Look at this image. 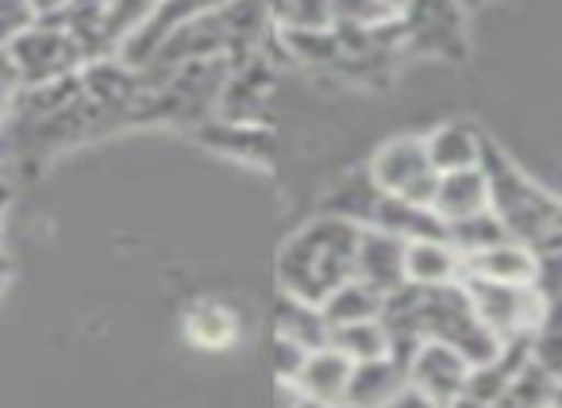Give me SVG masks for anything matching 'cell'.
Masks as SVG:
<instances>
[{"mask_svg": "<svg viewBox=\"0 0 562 408\" xmlns=\"http://www.w3.org/2000/svg\"><path fill=\"white\" fill-rule=\"evenodd\" d=\"M362 228L344 216H321L285 243L278 259V282L290 297L321 308L336 290H344L359 267Z\"/></svg>", "mask_w": 562, "mask_h": 408, "instance_id": "6da1fadb", "label": "cell"}, {"mask_svg": "<svg viewBox=\"0 0 562 408\" xmlns=\"http://www.w3.org/2000/svg\"><path fill=\"white\" fill-rule=\"evenodd\" d=\"M482 170H485V181H490L493 216L505 224L508 239H516V243L536 251L547 231H551L562 201L547 193V189H539L536 181H528V173L516 170L490 139L482 143Z\"/></svg>", "mask_w": 562, "mask_h": 408, "instance_id": "7a4b0ae2", "label": "cell"}, {"mask_svg": "<svg viewBox=\"0 0 562 408\" xmlns=\"http://www.w3.org/2000/svg\"><path fill=\"white\" fill-rule=\"evenodd\" d=\"M9 55L20 70V81H24L27 89L58 86V81L74 78V70L86 63L78 39L50 16H43L32 32L20 35L9 47Z\"/></svg>", "mask_w": 562, "mask_h": 408, "instance_id": "3957f363", "label": "cell"}, {"mask_svg": "<svg viewBox=\"0 0 562 408\" xmlns=\"http://www.w3.org/2000/svg\"><path fill=\"white\" fill-rule=\"evenodd\" d=\"M467 297L474 305L477 320L501 339H524L536 331L547 301L536 293V285H508V282H485V277H462Z\"/></svg>", "mask_w": 562, "mask_h": 408, "instance_id": "277c9868", "label": "cell"}, {"mask_svg": "<svg viewBox=\"0 0 562 408\" xmlns=\"http://www.w3.org/2000/svg\"><path fill=\"white\" fill-rule=\"evenodd\" d=\"M370 181L382 193L431 208L439 189V170L431 166L424 139H393L390 147L378 150L374 166H370Z\"/></svg>", "mask_w": 562, "mask_h": 408, "instance_id": "5b68a950", "label": "cell"}, {"mask_svg": "<svg viewBox=\"0 0 562 408\" xmlns=\"http://www.w3.org/2000/svg\"><path fill=\"white\" fill-rule=\"evenodd\" d=\"M462 4L459 0H408L401 12V39L413 43L416 50L431 55L462 58L467 50V27H462Z\"/></svg>", "mask_w": 562, "mask_h": 408, "instance_id": "8992f818", "label": "cell"}, {"mask_svg": "<svg viewBox=\"0 0 562 408\" xmlns=\"http://www.w3.org/2000/svg\"><path fill=\"white\" fill-rule=\"evenodd\" d=\"M470 362L462 359L454 347L447 343H420L408 362V385H416L420 393H428L436 405L451 408L459 400V393L467 389Z\"/></svg>", "mask_w": 562, "mask_h": 408, "instance_id": "52a82bcc", "label": "cell"}, {"mask_svg": "<svg viewBox=\"0 0 562 408\" xmlns=\"http://www.w3.org/2000/svg\"><path fill=\"white\" fill-rule=\"evenodd\" d=\"M405 251H408V239L390 236V231L362 228L355 277H362L367 285H374L378 293L390 297L393 290H401V285L408 282L405 277Z\"/></svg>", "mask_w": 562, "mask_h": 408, "instance_id": "ba28073f", "label": "cell"}, {"mask_svg": "<svg viewBox=\"0 0 562 408\" xmlns=\"http://www.w3.org/2000/svg\"><path fill=\"white\" fill-rule=\"evenodd\" d=\"M351 374H355V362L347 359L344 351H336V347L328 343V347H316V351L308 354L293 385H297L308 400H316V405L339 408L347 400Z\"/></svg>", "mask_w": 562, "mask_h": 408, "instance_id": "9c48e42d", "label": "cell"}, {"mask_svg": "<svg viewBox=\"0 0 562 408\" xmlns=\"http://www.w3.org/2000/svg\"><path fill=\"white\" fill-rule=\"evenodd\" d=\"M490 208V181H485L482 166H470V170L439 173L436 201H431V213L443 224H459L470 216L485 213Z\"/></svg>", "mask_w": 562, "mask_h": 408, "instance_id": "30bf717a", "label": "cell"}, {"mask_svg": "<svg viewBox=\"0 0 562 408\" xmlns=\"http://www.w3.org/2000/svg\"><path fill=\"white\" fill-rule=\"evenodd\" d=\"M408 385V366L393 354L385 359H370V362H355L351 385H347V400L351 408H382L397 397Z\"/></svg>", "mask_w": 562, "mask_h": 408, "instance_id": "8fae6325", "label": "cell"}, {"mask_svg": "<svg viewBox=\"0 0 562 408\" xmlns=\"http://www.w3.org/2000/svg\"><path fill=\"white\" fill-rule=\"evenodd\" d=\"M462 277H485V282H508V285H531L536 277V254L531 247L505 239V243L490 247L462 259Z\"/></svg>", "mask_w": 562, "mask_h": 408, "instance_id": "7c38bea8", "label": "cell"}, {"mask_svg": "<svg viewBox=\"0 0 562 408\" xmlns=\"http://www.w3.org/2000/svg\"><path fill=\"white\" fill-rule=\"evenodd\" d=\"M405 277L413 285L462 282V254L447 239H413L405 251Z\"/></svg>", "mask_w": 562, "mask_h": 408, "instance_id": "4fadbf2b", "label": "cell"}, {"mask_svg": "<svg viewBox=\"0 0 562 408\" xmlns=\"http://www.w3.org/2000/svg\"><path fill=\"white\" fill-rule=\"evenodd\" d=\"M482 135L470 124H443L424 139L428 158L439 173L470 170V166H482Z\"/></svg>", "mask_w": 562, "mask_h": 408, "instance_id": "5bb4252c", "label": "cell"}, {"mask_svg": "<svg viewBox=\"0 0 562 408\" xmlns=\"http://www.w3.org/2000/svg\"><path fill=\"white\" fill-rule=\"evenodd\" d=\"M382 308H385V293H378L374 285H367L362 277H351L344 290H336L328 301H324L321 313L331 331V328H344V324L382 320Z\"/></svg>", "mask_w": 562, "mask_h": 408, "instance_id": "9a60e30c", "label": "cell"}, {"mask_svg": "<svg viewBox=\"0 0 562 408\" xmlns=\"http://www.w3.org/2000/svg\"><path fill=\"white\" fill-rule=\"evenodd\" d=\"M278 336L290 339V343L305 347V351H316V347H328L331 331H328V320L316 305H305L297 297H281L278 305Z\"/></svg>", "mask_w": 562, "mask_h": 408, "instance_id": "2e32d148", "label": "cell"}, {"mask_svg": "<svg viewBox=\"0 0 562 408\" xmlns=\"http://www.w3.org/2000/svg\"><path fill=\"white\" fill-rule=\"evenodd\" d=\"M336 351H344L351 362H370V359H385L393 351L390 331L382 320H362V324H344V328H331L328 339Z\"/></svg>", "mask_w": 562, "mask_h": 408, "instance_id": "e0dca14e", "label": "cell"}, {"mask_svg": "<svg viewBox=\"0 0 562 408\" xmlns=\"http://www.w3.org/2000/svg\"><path fill=\"white\" fill-rule=\"evenodd\" d=\"M531 362L543 366L562 385V293L543 305L536 331H531Z\"/></svg>", "mask_w": 562, "mask_h": 408, "instance_id": "ac0fdd59", "label": "cell"}, {"mask_svg": "<svg viewBox=\"0 0 562 408\" xmlns=\"http://www.w3.org/2000/svg\"><path fill=\"white\" fill-rule=\"evenodd\" d=\"M505 239H508V231H505V224L493 216V208L470 216V220L447 224V243H451L462 259H467V254H477V251H490V247L505 243Z\"/></svg>", "mask_w": 562, "mask_h": 408, "instance_id": "d6986e66", "label": "cell"}, {"mask_svg": "<svg viewBox=\"0 0 562 408\" xmlns=\"http://www.w3.org/2000/svg\"><path fill=\"white\" fill-rule=\"evenodd\" d=\"M189 336L201 347H227L235 339V316L224 305H201L189 316Z\"/></svg>", "mask_w": 562, "mask_h": 408, "instance_id": "ffe728a7", "label": "cell"}, {"mask_svg": "<svg viewBox=\"0 0 562 408\" xmlns=\"http://www.w3.org/2000/svg\"><path fill=\"white\" fill-rule=\"evenodd\" d=\"M273 16L297 32H324L331 24V0H273Z\"/></svg>", "mask_w": 562, "mask_h": 408, "instance_id": "44dd1931", "label": "cell"}, {"mask_svg": "<svg viewBox=\"0 0 562 408\" xmlns=\"http://www.w3.org/2000/svg\"><path fill=\"white\" fill-rule=\"evenodd\" d=\"M35 24H40V12L32 0H0V50L12 47Z\"/></svg>", "mask_w": 562, "mask_h": 408, "instance_id": "7402d4cb", "label": "cell"}, {"mask_svg": "<svg viewBox=\"0 0 562 408\" xmlns=\"http://www.w3.org/2000/svg\"><path fill=\"white\" fill-rule=\"evenodd\" d=\"M20 70H16V63H12V55H9V47L0 50V112L9 109L12 104V97L20 93Z\"/></svg>", "mask_w": 562, "mask_h": 408, "instance_id": "603a6c76", "label": "cell"}, {"mask_svg": "<svg viewBox=\"0 0 562 408\" xmlns=\"http://www.w3.org/2000/svg\"><path fill=\"white\" fill-rule=\"evenodd\" d=\"M382 408H443V405H436V400H431L428 393L416 389V385H405V389H401L397 397H393L390 405H382Z\"/></svg>", "mask_w": 562, "mask_h": 408, "instance_id": "cb8c5ba5", "label": "cell"}, {"mask_svg": "<svg viewBox=\"0 0 562 408\" xmlns=\"http://www.w3.org/2000/svg\"><path fill=\"white\" fill-rule=\"evenodd\" d=\"M32 4H35V12H40V20H43V16H58L70 0H32Z\"/></svg>", "mask_w": 562, "mask_h": 408, "instance_id": "d4e9b609", "label": "cell"}, {"mask_svg": "<svg viewBox=\"0 0 562 408\" xmlns=\"http://www.w3.org/2000/svg\"><path fill=\"white\" fill-rule=\"evenodd\" d=\"M9 277H12V262L4 259V254H0V290H4V285H9Z\"/></svg>", "mask_w": 562, "mask_h": 408, "instance_id": "484cf974", "label": "cell"}, {"mask_svg": "<svg viewBox=\"0 0 562 408\" xmlns=\"http://www.w3.org/2000/svg\"><path fill=\"white\" fill-rule=\"evenodd\" d=\"M462 9H482V4H493V0H459Z\"/></svg>", "mask_w": 562, "mask_h": 408, "instance_id": "4316f807", "label": "cell"}, {"mask_svg": "<svg viewBox=\"0 0 562 408\" xmlns=\"http://www.w3.org/2000/svg\"><path fill=\"white\" fill-rule=\"evenodd\" d=\"M4 201H9V193H4V189H0V216H4Z\"/></svg>", "mask_w": 562, "mask_h": 408, "instance_id": "83f0119b", "label": "cell"}, {"mask_svg": "<svg viewBox=\"0 0 562 408\" xmlns=\"http://www.w3.org/2000/svg\"><path fill=\"white\" fill-rule=\"evenodd\" d=\"M559 405H562V385H559Z\"/></svg>", "mask_w": 562, "mask_h": 408, "instance_id": "f1b7e54d", "label": "cell"}, {"mask_svg": "<svg viewBox=\"0 0 562 408\" xmlns=\"http://www.w3.org/2000/svg\"><path fill=\"white\" fill-rule=\"evenodd\" d=\"M547 408H562V405H547Z\"/></svg>", "mask_w": 562, "mask_h": 408, "instance_id": "f546056e", "label": "cell"}, {"mask_svg": "<svg viewBox=\"0 0 562 408\" xmlns=\"http://www.w3.org/2000/svg\"><path fill=\"white\" fill-rule=\"evenodd\" d=\"M339 408H351V405H339Z\"/></svg>", "mask_w": 562, "mask_h": 408, "instance_id": "4dcf8cb0", "label": "cell"}]
</instances>
